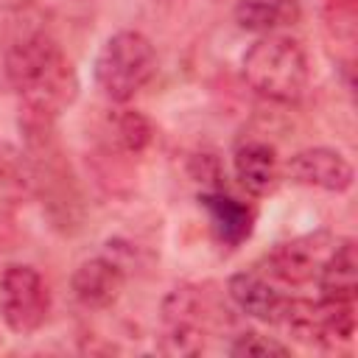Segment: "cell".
<instances>
[{
  "label": "cell",
  "instance_id": "1",
  "mask_svg": "<svg viewBox=\"0 0 358 358\" xmlns=\"http://www.w3.org/2000/svg\"><path fill=\"white\" fill-rule=\"evenodd\" d=\"M6 78L22 115L56 120L78 98V73L48 31H22L6 48Z\"/></svg>",
  "mask_w": 358,
  "mask_h": 358
},
{
  "label": "cell",
  "instance_id": "2",
  "mask_svg": "<svg viewBox=\"0 0 358 358\" xmlns=\"http://www.w3.org/2000/svg\"><path fill=\"white\" fill-rule=\"evenodd\" d=\"M241 73L257 95L274 103H296L310 84L308 53L285 34H263L255 39L241 59Z\"/></svg>",
  "mask_w": 358,
  "mask_h": 358
},
{
  "label": "cell",
  "instance_id": "3",
  "mask_svg": "<svg viewBox=\"0 0 358 358\" xmlns=\"http://www.w3.org/2000/svg\"><path fill=\"white\" fill-rule=\"evenodd\" d=\"M98 90L115 101H131L157 73V50L151 39L140 31H117L112 34L92 64Z\"/></svg>",
  "mask_w": 358,
  "mask_h": 358
},
{
  "label": "cell",
  "instance_id": "4",
  "mask_svg": "<svg viewBox=\"0 0 358 358\" xmlns=\"http://www.w3.org/2000/svg\"><path fill=\"white\" fill-rule=\"evenodd\" d=\"M291 338L313 347H336L350 341L355 333V302L341 299H294L288 296L285 310L277 322Z\"/></svg>",
  "mask_w": 358,
  "mask_h": 358
},
{
  "label": "cell",
  "instance_id": "5",
  "mask_svg": "<svg viewBox=\"0 0 358 358\" xmlns=\"http://www.w3.org/2000/svg\"><path fill=\"white\" fill-rule=\"evenodd\" d=\"M50 313V291L34 266H8L0 274V316L11 333H36Z\"/></svg>",
  "mask_w": 358,
  "mask_h": 358
},
{
  "label": "cell",
  "instance_id": "6",
  "mask_svg": "<svg viewBox=\"0 0 358 358\" xmlns=\"http://www.w3.org/2000/svg\"><path fill=\"white\" fill-rule=\"evenodd\" d=\"M159 350L165 355H196L204 350V305L196 288H173L162 299Z\"/></svg>",
  "mask_w": 358,
  "mask_h": 358
},
{
  "label": "cell",
  "instance_id": "7",
  "mask_svg": "<svg viewBox=\"0 0 358 358\" xmlns=\"http://www.w3.org/2000/svg\"><path fill=\"white\" fill-rule=\"evenodd\" d=\"M338 238L327 235V232H313V235H302L285 243H277L266 257V271L277 280H282L285 285H305L310 280H316L324 257L330 255V249L336 246Z\"/></svg>",
  "mask_w": 358,
  "mask_h": 358
},
{
  "label": "cell",
  "instance_id": "8",
  "mask_svg": "<svg viewBox=\"0 0 358 358\" xmlns=\"http://www.w3.org/2000/svg\"><path fill=\"white\" fill-rule=\"evenodd\" d=\"M282 176L302 187H313L324 193H344L352 187L355 171L350 159L338 154L336 148L316 145V148H302L294 157H288L282 165Z\"/></svg>",
  "mask_w": 358,
  "mask_h": 358
},
{
  "label": "cell",
  "instance_id": "9",
  "mask_svg": "<svg viewBox=\"0 0 358 358\" xmlns=\"http://www.w3.org/2000/svg\"><path fill=\"white\" fill-rule=\"evenodd\" d=\"M123 268L109 257H87L76 266L70 277L76 299L92 310L112 308L123 294Z\"/></svg>",
  "mask_w": 358,
  "mask_h": 358
},
{
  "label": "cell",
  "instance_id": "10",
  "mask_svg": "<svg viewBox=\"0 0 358 358\" xmlns=\"http://www.w3.org/2000/svg\"><path fill=\"white\" fill-rule=\"evenodd\" d=\"M235 176L252 196H268L277 190L282 179V165L274 151V145L263 140H246L232 154Z\"/></svg>",
  "mask_w": 358,
  "mask_h": 358
},
{
  "label": "cell",
  "instance_id": "11",
  "mask_svg": "<svg viewBox=\"0 0 358 358\" xmlns=\"http://www.w3.org/2000/svg\"><path fill=\"white\" fill-rule=\"evenodd\" d=\"M227 291H229V299L246 316H252L257 322H266V324H277L282 310H285V302H288V296H282L268 280H263L255 271L232 274L229 282H227Z\"/></svg>",
  "mask_w": 358,
  "mask_h": 358
},
{
  "label": "cell",
  "instance_id": "12",
  "mask_svg": "<svg viewBox=\"0 0 358 358\" xmlns=\"http://www.w3.org/2000/svg\"><path fill=\"white\" fill-rule=\"evenodd\" d=\"M319 291L324 299H341L355 302L358 291V252L352 238H338L330 255L324 257L319 274H316Z\"/></svg>",
  "mask_w": 358,
  "mask_h": 358
},
{
  "label": "cell",
  "instance_id": "13",
  "mask_svg": "<svg viewBox=\"0 0 358 358\" xmlns=\"http://www.w3.org/2000/svg\"><path fill=\"white\" fill-rule=\"evenodd\" d=\"M199 204L207 210L215 235L227 246H241L252 235V229H255V213L243 201H238V199H232L227 193L213 190V193H201L199 196Z\"/></svg>",
  "mask_w": 358,
  "mask_h": 358
},
{
  "label": "cell",
  "instance_id": "14",
  "mask_svg": "<svg viewBox=\"0 0 358 358\" xmlns=\"http://www.w3.org/2000/svg\"><path fill=\"white\" fill-rule=\"evenodd\" d=\"M302 20L299 0H238L235 22L249 34H280Z\"/></svg>",
  "mask_w": 358,
  "mask_h": 358
},
{
  "label": "cell",
  "instance_id": "15",
  "mask_svg": "<svg viewBox=\"0 0 358 358\" xmlns=\"http://www.w3.org/2000/svg\"><path fill=\"white\" fill-rule=\"evenodd\" d=\"M31 193H36L31 157L8 143H0V204H20Z\"/></svg>",
  "mask_w": 358,
  "mask_h": 358
},
{
  "label": "cell",
  "instance_id": "16",
  "mask_svg": "<svg viewBox=\"0 0 358 358\" xmlns=\"http://www.w3.org/2000/svg\"><path fill=\"white\" fill-rule=\"evenodd\" d=\"M109 137L126 154H143L154 140L151 120L137 109H117L109 115Z\"/></svg>",
  "mask_w": 358,
  "mask_h": 358
},
{
  "label": "cell",
  "instance_id": "17",
  "mask_svg": "<svg viewBox=\"0 0 358 358\" xmlns=\"http://www.w3.org/2000/svg\"><path fill=\"white\" fill-rule=\"evenodd\" d=\"M229 352H232V355H246V358H252V355H257V358L280 355V358H282V355H291V347H285L282 341L268 338V336H263V333L246 330V333H241V336L232 341Z\"/></svg>",
  "mask_w": 358,
  "mask_h": 358
}]
</instances>
